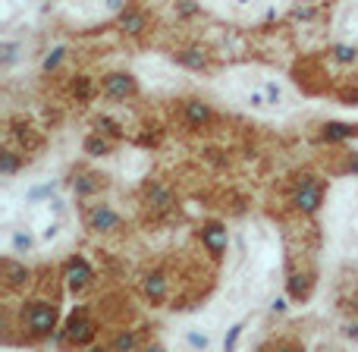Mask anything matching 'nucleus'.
<instances>
[{
    "label": "nucleus",
    "instance_id": "nucleus-5",
    "mask_svg": "<svg viewBox=\"0 0 358 352\" xmlns=\"http://www.w3.org/2000/svg\"><path fill=\"white\" fill-rule=\"evenodd\" d=\"M182 343L189 346V352H210L214 349V330L208 324H189L182 330Z\"/></svg>",
    "mask_w": 358,
    "mask_h": 352
},
{
    "label": "nucleus",
    "instance_id": "nucleus-9",
    "mask_svg": "<svg viewBox=\"0 0 358 352\" xmlns=\"http://www.w3.org/2000/svg\"><path fill=\"white\" fill-rule=\"evenodd\" d=\"M201 242L208 246L210 255H223V252H227V242H229L227 227H220V223H210L208 230H201Z\"/></svg>",
    "mask_w": 358,
    "mask_h": 352
},
{
    "label": "nucleus",
    "instance_id": "nucleus-3",
    "mask_svg": "<svg viewBox=\"0 0 358 352\" xmlns=\"http://www.w3.org/2000/svg\"><path fill=\"white\" fill-rule=\"evenodd\" d=\"M138 79H145V85H151V88H176L179 85V73H173V66H170L167 60H157V57L138 63Z\"/></svg>",
    "mask_w": 358,
    "mask_h": 352
},
{
    "label": "nucleus",
    "instance_id": "nucleus-13",
    "mask_svg": "<svg viewBox=\"0 0 358 352\" xmlns=\"http://www.w3.org/2000/svg\"><path fill=\"white\" fill-rule=\"evenodd\" d=\"M92 277V271H88V265L82 258H76L73 265L66 267V280H69V286H73V290H79V286H85V280Z\"/></svg>",
    "mask_w": 358,
    "mask_h": 352
},
{
    "label": "nucleus",
    "instance_id": "nucleus-23",
    "mask_svg": "<svg viewBox=\"0 0 358 352\" xmlns=\"http://www.w3.org/2000/svg\"><path fill=\"white\" fill-rule=\"evenodd\" d=\"M113 349H117V352H132V349H136V337H132V334H120L117 343H113Z\"/></svg>",
    "mask_w": 358,
    "mask_h": 352
},
{
    "label": "nucleus",
    "instance_id": "nucleus-16",
    "mask_svg": "<svg viewBox=\"0 0 358 352\" xmlns=\"http://www.w3.org/2000/svg\"><path fill=\"white\" fill-rule=\"evenodd\" d=\"M3 271H6L10 286H19V283H25V280H29V271H25L22 265H16V261H10V258L3 261Z\"/></svg>",
    "mask_w": 358,
    "mask_h": 352
},
{
    "label": "nucleus",
    "instance_id": "nucleus-2",
    "mask_svg": "<svg viewBox=\"0 0 358 352\" xmlns=\"http://www.w3.org/2000/svg\"><path fill=\"white\" fill-rule=\"evenodd\" d=\"M264 85H267V76L258 73V69H252V66L233 69L229 76H223V92H227L236 104L248 107V111H258V113H271Z\"/></svg>",
    "mask_w": 358,
    "mask_h": 352
},
{
    "label": "nucleus",
    "instance_id": "nucleus-26",
    "mask_svg": "<svg viewBox=\"0 0 358 352\" xmlns=\"http://www.w3.org/2000/svg\"><path fill=\"white\" fill-rule=\"evenodd\" d=\"M145 352H167V349H164V346H148Z\"/></svg>",
    "mask_w": 358,
    "mask_h": 352
},
{
    "label": "nucleus",
    "instance_id": "nucleus-28",
    "mask_svg": "<svg viewBox=\"0 0 358 352\" xmlns=\"http://www.w3.org/2000/svg\"><path fill=\"white\" fill-rule=\"evenodd\" d=\"M88 352H104V349H88Z\"/></svg>",
    "mask_w": 358,
    "mask_h": 352
},
{
    "label": "nucleus",
    "instance_id": "nucleus-12",
    "mask_svg": "<svg viewBox=\"0 0 358 352\" xmlns=\"http://www.w3.org/2000/svg\"><path fill=\"white\" fill-rule=\"evenodd\" d=\"M296 202H299V208H302V211H317V208H321V189H317V185H311V183H302Z\"/></svg>",
    "mask_w": 358,
    "mask_h": 352
},
{
    "label": "nucleus",
    "instance_id": "nucleus-1",
    "mask_svg": "<svg viewBox=\"0 0 358 352\" xmlns=\"http://www.w3.org/2000/svg\"><path fill=\"white\" fill-rule=\"evenodd\" d=\"M280 267H283V258H280V242L273 230L264 223H252L242 230L239 261H236V271L223 293L227 311H239L261 302L280 280Z\"/></svg>",
    "mask_w": 358,
    "mask_h": 352
},
{
    "label": "nucleus",
    "instance_id": "nucleus-14",
    "mask_svg": "<svg viewBox=\"0 0 358 352\" xmlns=\"http://www.w3.org/2000/svg\"><path fill=\"white\" fill-rule=\"evenodd\" d=\"M145 293H148L155 302H161V299L167 296V280H164V274H151V277L145 280Z\"/></svg>",
    "mask_w": 358,
    "mask_h": 352
},
{
    "label": "nucleus",
    "instance_id": "nucleus-22",
    "mask_svg": "<svg viewBox=\"0 0 358 352\" xmlns=\"http://www.w3.org/2000/svg\"><path fill=\"white\" fill-rule=\"evenodd\" d=\"M179 60H182L185 66H195V69L204 66V54H198V50H182V54H179Z\"/></svg>",
    "mask_w": 358,
    "mask_h": 352
},
{
    "label": "nucleus",
    "instance_id": "nucleus-4",
    "mask_svg": "<svg viewBox=\"0 0 358 352\" xmlns=\"http://www.w3.org/2000/svg\"><path fill=\"white\" fill-rule=\"evenodd\" d=\"M25 324H29V330L35 337L50 334L54 324H57V309L54 305H48V302H35L29 311H25Z\"/></svg>",
    "mask_w": 358,
    "mask_h": 352
},
{
    "label": "nucleus",
    "instance_id": "nucleus-17",
    "mask_svg": "<svg viewBox=\"0 0 358 352\" xmlns=\"http://www.w3.org/2000/svg\"><path fill=\"white\" fill-rule=\"evenodd\" d=\"M242 328H245V321L229 324L227 337H223V352H236V343H239V337H242Z\"/></svg>",
    "mask_w": 358,
    "mask_h": 352
},
{
    "label": "nucleus",
    "instance_id": "nucleus-10",
    "mask_svg": "<svg viewBox=\"0 0 358 352\" xmlns=\"http://www.w3.org/2000/svg\"><path fill=\"white\" fill-rule=\"evenodd\" d=\"M10 248L16 255H25V252H35V246H38V239H35V233L31 230H10Z\"/></svg>",
    "mask_w": 358,
    "mask_h": 352
},
{
    "label": "nucleus",
    "instance_id": "nucleus-27",
    "mask_svg": "<svg viewBox=\"0 0 358 352\" xmlns=\"http://www.w3.org/2000/svg\"><path fill=\"white\" fill-rule=\"evenodd\" d=\"M352 174H358V161H355V164H352Z\"/></svg>",
    "mask_w": 358,
    "mask_h": 352
},
{
    "label": "nucleus",
    "instance_id": "nucleus-15",
    "mask_svg": "<svg viewBox=\"0 0 358 352\" xmlns=\"http://www.w3.org/2000/svg\"><path fill=\"white\" fill-rule=\"evenodd\" d=\"M185 113H189V120L195 126H201V123H208V120H210L208 104H201V101H189V104H185Z\"/></svg>",
    "mask_w": 358,
    "mask_h": 352
},
{
    "label": "nucleus",
    "instance_id": "nucleus-24",
    "mask_svg": "<svg viewBox=\"0 0 358 352\" xmlns=\"http://www.w3.org/2000/svg\"><path fill=\"white\" fill-rule=\"evenodd\" d=\"M334 54H336V60H343V63H352L355 60V48H349V44H340Z\"/></svg>",
    "mask_w": 358,
    "mask_h": 352
},
{
    "label": "nucleus",
    "instance_id": "nucleus-21",
    "mask_svg": "<svg viewBox=\"0 0 358 352\" xmlns=\"http://www.w3.org/2000/svg\"><path fill=\"white\" fill-rule=\"evenodd\" d=\"M16 167H19L16 155H13V151H3V155H0V170H3V176L16 174Z\"/></svg>",
    "mask_w": 358,
    "mask_h": 352
},
{
    "label": "nucleus",
    "instance_id": "nucleus-19",
    "mask_svg": "<svg viewBox=\"0 0 358 352\" xmlns=\"http://www.w3.org/2000/svg\"><path fill=\"white\" fill-rule=\"evenodd\" d=\"M85 151H88V155H94V157H101V155H107V151H110V142H107V139L92 136L85 142Z\"/></svg>",
    "mask_w": 358,
    "mask_h": 352
},
{
    "label": "nucleus",
    "instance_id": "nucleus-11",
    "mask_svg": "<svg viewBox=\"0 0 358 352\" xmlns=\"http://www.w3.org/2000/svg\"><path fill=\"white\" fill-rule=\"evenodd\" d=\"M94 337V324L88 321V318H79V321H69V340L76 343V346H82V343H88Z\"/></svg>",
    "mask_w": 358,
    "mask_h": 352
},
{
    "label": "nucleus",
    "instance_id": "nucleus-7",
    "mask_svg": "<svg viewBox=\"0 0 358 352\" xmlns=\"http://www.w3.org/2000/svg\"><path fill=\"white\" fill-rule=\"evenodd\" d=\"M264 94H267V107H271V113L283 111V107L289 104V92H286V85H283V82L277 79V76H267Z\"/></svg>",
    "mask_w": 358,
    "mask_h": 352
},
{
    "label": "nucleus",
    "instance_id": "nucleus-6",
    "mask_svg": "<svg viewBox=\"0 0 358 352\" xmlns=\"http://www.w3.org/2000/svg\"><path fill=\"white\" fill-rule=\"evenodd\" d=\"M104 92L110 94V98L123 101L136 92V79H132V76H123V73H110V76H104Z\"/></svg>",
    "mask_w": 358,
    "mask_h": 352
},
{
    "label": "nucleus",
    "instance_id": "nucleus-20",
    "mask_svg": "<svg viewBox=\"0 0 358 352\" xmlns=\"http://www.w3.org/2000/svg\"><path fill=\"white\" fill-rule=\"evenodd\" d=\"M324 136H327V139H349V136H352V126L330 123V126H324Z\"/></svg>",
    "mask_w": 358,
    "mask_h": 352
},
{
    "label": "nucleus",
    "instance_id": "nucleus-8",
    "mask_svg": "<svg viewBox=\"0 0 358 352\" xmlns=\"http://www.w3.org/2000/svg\"><path fill=\"white\" fill-rule=\"evenodd\" d=\"M88 223H92V230H98V233H107V230L120 227V214L110 204H98V208L92 211V217H88Z\"/></svg>",
    "mask_w": 358,
    "mask_h": 352
},
{
    "label": "nucleus",
    "instance_id": "nucleus-25",
    "mask_svg": "<svg viewBox=\"0 0 358 352\" xmlns=\"http://www.w3.org/2000/svg\"><path fill=\"white\" fill-rule=\"evenodd\" d=\"M60 60H63V48H54L48 57H44V69H57Z\"/></svg>",
    "mask_w": 358,
    "mask_h": 352
},
{
    "label": "nucleus",
    "instance_id": "nucleus-18",
    "mask_svg": "<svg viewBox=\"0 0 358 352\" xmlns=\"http://www.w3.org/2000/svg\"><path fill=\"white\" fill-rule=\"evenodd\" d=\"M123 25H126L129 31H142V29H145V16H142L138 10H126V13H123Z\"/></svg>",
    "mask_w": 358,
    "mask_h": 352
}]
</instances>
